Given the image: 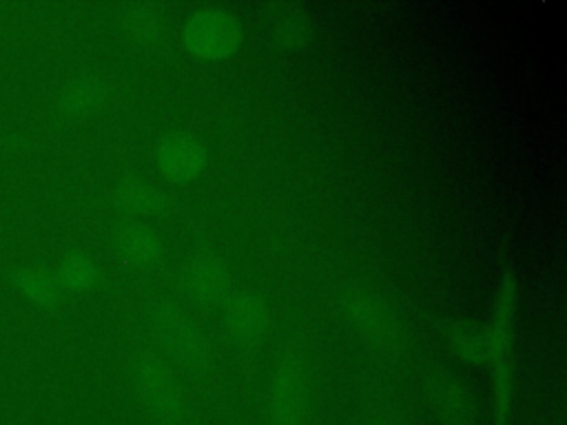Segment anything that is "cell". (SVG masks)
I'll use <instances>...</instances> for the list:
<instances>
[{"instance_id":"1","label":"cell","mask_w":567,"mask_h":425,"mask_svg":"<svg viewBox=\"0 0 567 425\" xmlns=\"http://www.w3.org/2000/svg\"><path fill=\"white\" fill-rule=\"evenodd\" d=\"M151 323L164 350L186 370L202 372L208 363V343L199 328L175 305L155 299L151 305Z\"/></svg>"},{"instance_id":"2","label":"cell","mask_w":567,"mask_h":425,"mask_svg":"<svg viewBox=\"0 0 567 425\" xmlns=\"http://www.w3.org/2000/svg\"><path fill=\"white\" fill-rule=\"evenodd\" d=\"M135 385L146 412L157 425H179L186 414L184 396L166 367L157 356L144 354L135 365Z\"/></svg>"},{"instance_id":"3","label":"cell","mask_w":567,"mask_h":425,"mask_svg":"<svg viewBox=\"0 0 567 425\" xmlns=\"http://www.w3.org/2000/svg\"><path fill=\"white\" fill-rule=\"evenodd\" d=\"M306 383L295 356H286L272 385V425H303Z\"/></svg>"},{"instance_id":"4","label":"cell","mask_w":567,"mask_h":425,"mask_svg":"<svg viewBox=\"0 0 567 425\" xmlns=\"http://www.w3.org/2000/svg\"><path fill=\"white\" fill-rule=\"evenodd\" d=\"M186 38L190 46L204 55H224L228 49H233L237 29L228 13L206 9L190 18Z\"/></svg>"},{"instance_id":"5","label":"cell","mask_w":567,"mask_h":425,"mask_svg":"<svg viewBox=\"0 0 567 425\" xmlns=\"http://www.w3.org/2000/svg\"><path fill=\"white\" fill-rule=\"evenodd\" d=\"M264 319H266L264 305L255 294L244 292L230 301L228 321H230V330L239 343L252 345L264 330Z\"/></svg>"},{"instance_id":"6","label":"cell","mask_w":567,"mask_h":425,"mask_svg":"<svg viewBox=\"0 0 567 425\" xmlns=\"http://www.w3.org/2000/svg\"><path fill=\"white\" fill-rule=\"evenodd\" d=\"M159 166L173 177H186L202 162V148L195 139L186 135L166 137L157 148Z\"/></svg>"},{"instance_id":"7","label":"cell","mask_w":567,"mask_h":425,"mask_svg":"<svg viewBox=\"0 0 567 425\" xmlns=\"http://www.w3.org/2000/svg\"><path fill=\"white\" fill-rule=\"evenodd\" d=\"M190 286L204 299H219L228 292V277L208 250H199L190 263Z\"/></svg>"},{"instance_id":"8","label":"cell","mask_w":567,"mask_h":425,"mask_svg":"<svg viewBox=\"0 0 567 425\" xmlns=\"http://www.w3.org/2000/svg\"><path fill=\"white\" fill-rule=\"evenodd\" d=\"M122 246L137 259H153L159 255V239L142 224L126 221L117 228Z\"/></svg>"},{"instance_id":"9","label":"cell","mask_w":567,"mask_h":425,"mask_svg":"<svg viewBox=\"0 0 567 425\" xmlns=\"http://www.w3.org/2000/svg\"><path fill=\"white\" fill-rule=\"evenodd\" d=\"M434 394H436V403H439L441 412H445V416H450L454 421H465L470 416L472 403H470L467 394L463 392V387H458L456 383L443 381L436 385Z\"/></svg>"},{"instance_id":"10","label":"cell","mask_w":567,"mask_h":425,"mask_svg":"<svg viewBox=\"0 0 567 425\" xmlns=\"http://www.w3.org/2000/svg\"><path fill=\"white\" fill-rule=\"evenodd\" d=\"M126 197L133 199L137 206L151 208V210H153V208H162V204H164V195L157 193L155 188L146 186V184H135V186H131Z\"/></svg>"}]
</instances>
